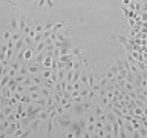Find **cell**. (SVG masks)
Here are the masks:
<instances>
[{"label":"cell","instance_id":"cell-1","mask_svg":"<svg viewBox=\"0 0 147 138\" xmlns=\"http://www.w3.org/2000/svg\"><path fill=\"white\" fill-rule=\"evenodd\" d=\"M112 39L119 40V43L124 45V48H126V52H130V51H132V45H130V41H129L124 35H112Z\"/></svg>","mask_w":147,"mask_h":138},{"label":"cell","instance_id":"cell-2","mask_svg":"<svg viewBox=\"0 0 147 138\" xmlns=\"http://www.w3.org/2000/svg\"><path fill=\"white\" fill-rule=\"evenodd\" d=\"M84 104L83 103H74L72 104V109H71V114H74V115H81L83 112H84Z\"/></svg>","mask_w":147,"mask_h":138},{"label":"cell","instance_id":"cell-3","mask_svg":"<svg viewBox=\"0 0 147 138\" xmlns=\"http://www.w3.org/2000/svg\"><path fill=\"white\" fill-rule=\"evenodd\" d=\"M6 51H8L6 41H0V62H5V58H6Z\"/></svg>","mask_w":147,"mask_h":138},{"label":"cell","instance_id":"cell-4","mask_svg":"<svg viewBox=\"0 0 147 138\" xmlns=\"http://www.w3.org/2000/svg\"><path fill=\"white\" fill-rule=\"evenodd\" d=\"M83 51H84V46H77V48H72V55L75 58H81L83 57Z\"/></svg>","mask_w":147,"mask_h":138},{"label":"cell","instance_id":"cell-5","mask_svg":"<svg viewBox=\"0 0 147 138\" xmlns=\"http://www.w3.org/2000/svg\"><path fill=\"white\" fill-rule=\"evenodd\" d=\"M9 89H11V92H16L17 91V86H18V81L16 80V78L14 77H11L9 78V81H8V85H6Z\"/></svg>","mask_w":147,"mask_h":138},{"label":"cell","instance_id":"cell-6","mask_svg":"<svg viewBox=\"0 0 147 138\" xmlns=\"http://www.w3.org/2000/svg\"><path fill=\"white\" fill-rule=\"evenodd\" d=\"M46 123H48V127H46V132H48V137L52 135V131H54V120L48 118L46 120Z\"/></svg>","mask_w":147,"mask_h":138},{"label":"cell","instance_id":"cell-7","mask_svg":"<svg viewBox=\"0 0 147 138\" xmlns=\"http://www.w3.org/2000/svg\"><path fill=\"white\" fill-rule=\"evenodd\" d=\"M32 57H34V51H32L31 48H26L25 49V54H23V58H25L26 62H29Z\"/></svg>","mask_w":147,"mask_h":138},{"label":"cell","instance_id":"cell-8","mask_svg":"<svg viewBox=\"0 0 147 138\" xmlns=\"http://www.w3.org/2000/svg\"><path fill=\"white\" fill-rule=\"evenodd\" d=\"M28 25L26 23V18H25V16H20V22H18V31L23 34V31H25V26Z\"/></svg>","mask_w":147,"mask_h":138},{"label":"cell","instance_id":"cell-9","mask_svg":"<svg viewBox=\"0 0 147 138\" xmlns=\"http://www.w3.org/2000/svg\"><path fill=\"white\" fill-rule=\"evenodd\" d=\"M40 91V86L38 85H35V83H32L31 86H28V89H26V92L28 94H31V92H38Z\"/></svg>","mask_w":147,"mask_h":138},{"label":"cell","instance_id":"cell-10","mask_svg":"<svg viewBox=\"0 0 147 138\" xmlns=\"http://www.w3.org/2000/svg\"><path fill=\"white\" fill-rule=\"evenodd\" d=\"M9 78H11V77H9L8 74H5V75L0 78V87H5V86H6L8 81H9Z\"/></svg>","mask_w":147,"mask_h":138},{"label":"cell","instance_id":"cell-11","mask_svg":"<svg viewBox=\"0 0 147 138\" xmlns=\"http://www.w3.org/2000/svg\"><path fill=\"white\" fill-rule=\"evenodd\" d=\"M31 78H32V81H34L35 85H38V86L43 85V77H41V75H32Z\"/></svg>","mask_w":147,"mask_h":138},{"label":"cell","instance_id":"cell-12","mask_svg":"<svg viewBox=\"0 0 147 138\" xmlns=\"http://www.w3.org/2000/svg\"><path fill=\"white\" fill-rule=\"evenodd\" d=\"M138 132H140V137H147V129L142 126V124H141V127L138 129Z\"/></svg>","mask_w":147,"mask_h":138},{"label":"cell","instance_id":"cell-13","mask_svg":"<svg viewBox=\"0 0 147 138\" xmlns=\"http://www.w3.org/2000/svg\"><path fill=\"white\" fill-rule=\"evenodd\" d=\"M0 2H2V3H6V5H11V6H14V8L18 6V3L14 2V0H0Z\"/></svg>","mask_w":147,"mask_h":138},{"label":"cell","instance_id":"cell-14","mask_svg":"<svg viewBox=\"0 0 147 138\" xmlns=\"http://www.w3.org/2000/svg\"><path fill=\"white\" fill-rule=\"evenodd\" d=\"M54 25L52 23H43V31H52Z\"/></svg>","mask_w":147,"mask_h":138},{"label":"cell","instance_id":"cell-15","mask_svg":"<svg viewBox=\"0 0 147 138\" xmlns=\"http://www.w3.org/2000/svg\"><path fill=\"white\" fill-rule=\"evenodd\" d=\"M23 135V127H18L16 132H14V135L12 137H22Z\"/></svg>","mask_w":147,"mask_h":138},{"label":"cell","instance_id":"cell-16","mask_svg":"<svg viewBox=\"0 0 147 138\" xmlns=\"http://www.w3.org/2000/svg\"><path fill=\"white\" fill-rule=\"evenodd\" d=\"M22 83H23V85H25V86H31V85H32V83H34V81H32V78H25V80H23Z\"/></svg>","mask_w":147,"mask_h":138},{"label":"cell","instance_id":"cell-17","mask_svg":"<svg viewBox=\"0 0 147 138\" xmlns=\"http://www.w3.org/2000/svg\"><path fill=\"white\" fill-rule=\"evenodd\" d=\"M46 5V0H38V2H37V8H43Z\"/></svg>","mask_w":147,"mask_h":138},{"label":"cell","instance_id":"cell-18","mask_svg":"<svg viewBox=\"0 0 147 138\" xmlns=\"http://www.w3.org/2000/svg\"><path fill=\"white\" fill-rule=\"evenodd\" d=\"M35 31H37V32H43V25H38V23H35Z\"/></svg>","mask_w":147,"mask_h":138},{"label":"cell","instance_id":"cell-19","mask_svg":"<svg viewBox=\"0 0 147 138\" xmlns=\"http://www.w3.org/2000/svg\"><path fill=\"white\" fill-rule=\"evenodd\" d=\"M124 3H126V5H129V3H130V0H124Z\"/></svg>","mask_w":147,"mask_h":138},{"label":"cell","instance_id":"cell-20","mask_svg":"<svg viewBox=\"0 0 147 138\" xmlns=\"http://www.w3.org/2000/svg\"><path fill=\"white\" fill-rule=\"evenodd\" d=\"M25 2H26V3H29V2H31V0H25Z\"/></svg>","mask_w":147,"mask_h":138},{"label":"cell","instance_id":"cell-21","mask_svg":"<svg viewBox=\"0 0 147 138\" xmlns=\"http://www.w3.org/2000/svg\"><path fill=\"white\" fill-rule=\"evenodd\" d=\"M136 2H138V3H140V2H142V0H136Z\"/></svg>","mask_w":147,"mask_h":138}]
</instances>
